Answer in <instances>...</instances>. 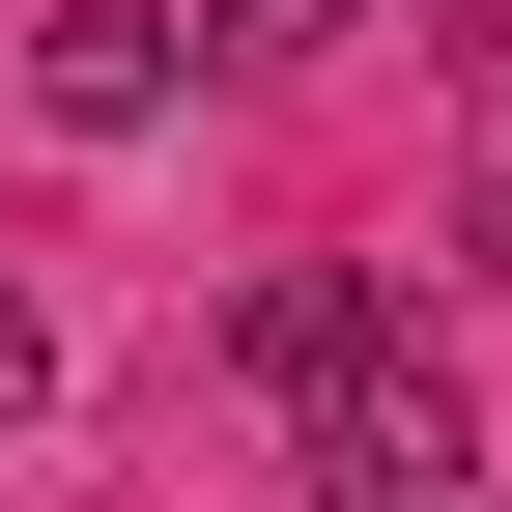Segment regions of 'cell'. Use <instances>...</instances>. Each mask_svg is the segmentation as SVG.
Instances as JSON below:
<instances>
[{
	"mask_svg": "<svg viewBox=\"0 0 512 512\" xmlns=\"http://www.w3.org/2000/svg\"><path fill=\"white\" fill-rule=\"evenodd\" d=\"M29 399H57V342H29V285H0V427H29Z\"/></svg>",
	"mask_w": 512,
	"mask_h": 512,
	"instance_id": "cell-5",
	"label": "cell"
},
{
	"mask_svg": "<svg viewBox=\"0 0 512 512\" xmlns=\"http://www.w3.org/2000/svg\"><path fill=\"white\" fill-rule=\"evenodd\" d=\"M285 512H399V484H342V456H313V484H285Z\"/></svg>",
	"mask_w": 512,
	"mask_h": 512,
	"instance_id": "cell-6",
	"label": "cell"
},
{
	"mask_svg": "<svg viewBox=\"0 0 512 512\" xmlns=\"http://www.w3.org/2000/svg\"><path fill=\"white\" fill-rule=\"evenodd\" d=\"M171 86H200V0H57V29H29V114H57V143H143Z\"/></svg>",
	"mask_w": 512,
	"mask_h": 512,
	"instance_id": "cell-1",
	"label": "cell"
},
{
	"mask_svg": "<svg viewBox=\"0 0 512 512\" xmlns=\"http://www.w3.org/2000/svg\"><path fill=\"white\" fill-rule=\"evenodd\" d=\"M456 57H512V0H456Z\"/></svg>",
	"mask_w": 512,
	"mask_h": 512,
	"instance_id": "cell-7",
	"label": "cell"
},
{
	"mask_svg": "<svg viewBox=\"0 0 512 512\" xmlns=\"http://www.w3.org/2000/svg\"><path fill=\"white\" fill-rule=\"evenodd\" d=\"M313 456H342V484H399V512H427V484H484V399H456V370H427V342H370V370H342V399H313Z\"/></svg>",
	"mask_w": 512,
	"mask_h": 512,
	"instance_id": "cell-2",
	"label": "cell"
},
{
	"mask_svg": "<svg viewBox=\"0 0 512 512\" xmlns=\"http://www.w3.org/2000/svg\"><path fill=\"white\" fill-rule=\"evenodd\" d=\"M370 342H399V313H370L342 256H256V285H228V370H256V399H342Z\"/></svg>",
	"mask_w": 512,
	"mask_h": 512,
	"instance_id": "cell-3",
	"label": "cell"
},
{
	"mask_svg": "<svg viewBox=\"0 0 512 512\" xmlns=\"http://www.w3.org/2000/svg\"><path fill=\"white\" fill-rule=\"evenodd\" d=\"M370 0H200V57H256V86H285V57H342Z\"/></svg>",
	"mask_w": 512,
	"mask_h": 512,
	"instance_id": "cell-4",
	"label": "cell"
}]
</instances>
